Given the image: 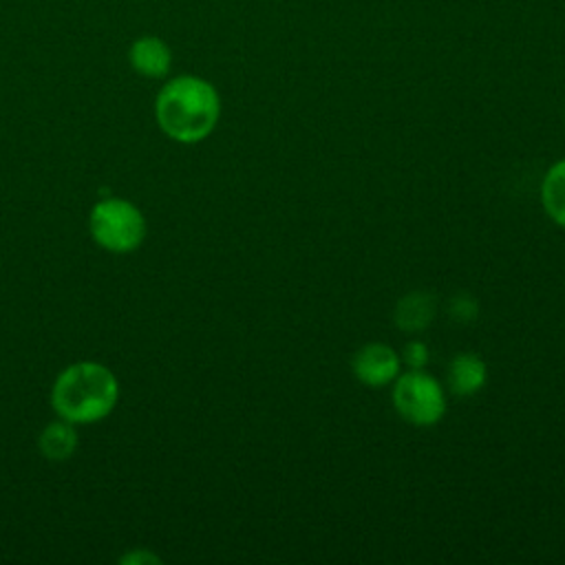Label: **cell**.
Listing matches in <instances>:
<instances>
[{
  "label": "cell",
  "instance_id": "cell-1",
  "mask_svg": "<svg viewBox=\"0 0 565 565\" xmlns=\"http://www.w3.org/2000/svg\"><path fill=\"white\" fill-rule=\"evenodd\" d=\"M221 115L216 88L196 75H179L161 86L154 99V119L174 141L196 143L205 139Z\"/></svg>",
  "mask_w": 565,
  "mask_h": 565
},
{
  "label": "cell",
  "instance_id": "cell-2",
  "mask_svg": "<svg viewBox=\"0 0 565 565\" xmlns=\"http://www.w3.org/2000/svg\"><path fill=\"white\" fill-rule=\"evenodd\" d=\"M119 399L115 373L99 362H75L53 382L51 404L71 424H93L113 413Z\"/></svg>",
  "mask_w": 565,
  "mask_h": 565
},
{
  "label": "cell",
  "instance_id": "cell-3",
  "mask_svg": "<svg viewBox=\"0 0 565 565\" xmlns=\"http://www.w3.org/2000/svg\"><path fill=\"white\" fill-rule=\"evenodd\" d=\"M93 241L113 254L135 252L146 238V218L141 210L126 199H102L88 214Z\"/></svg>",
  "mask_w": 565,
  "mask_h": 565
},
{
  "label": "cell",
  "instance_id": "cell-4",
  "mask_svg": "<svg viewBox=\"0 0 565 565\" xmlns=\"http://www.w3.org/2000/svg\"><path fill=\"white\" fill-rule=\"evenodd\" d=\"M393 404L397 413L415 426H433L446 413L441 384L422 369H411L397 377L393 386Z\"/></svg>",
  "mask_w": 565,
  "mask_h": 565
},
{
  "label": "cell",
  "instance_id": "cell-5",
  "mask_svg": "<svg viewBox=\"0 0 565 565\" xmlns=\"http://www.w3.org/2000/svg\"><path fill=\"white\" fill-rule=\"evenodd\" d=\"M397 371H399L397 353L386 344L371 342L353 355V373L360 382L369 386L388 384L391 380L397 377Z\"/></svg>",
  "mask_w": 565,
  "mask_h": 565
},
{
  "label": "cell",
  "instance_id": "cell-6",
  "mask_svg": "<svg viewBox=\"0 0 565 565\" xmlns=\"http://www.w3.org/2000/svg\"><path fill=\"white\" fill-rule=\"evenodd\" d=\"M128 62L137 75L159 79L166 77L172 66V51L161 38L141 35L130 44Z\"/></svg>",
  "mask_w": 565,
  "mask_h": 565
},
{
  "label": "cell",
  "instance_id": "cell-7",
  "mask_svg": "<svg viewBox=\"0 0 565 565\" xmlns=\"http://www.w3.org/2000/svg\"><path fill=\"white\" fill-rule=\"evenodd\" d=\"M435 316V298L426 291L404 296L395 307V324L404 331H419L430 324Z\"/></svg>",
  "mask_w": 565,
  "mask_h": 565
},
{
  "label": "cell",
  "instance_id": "cell-8",
  "mask_svg": "<svg viewBox=\"0 0 565 565\" xmlns=\"http://www.w3.org/2000/svg\"><path fill=\"white\" fill-rule=\"evenodd\" d=\"M77 448V430L71 422L57 419L40 433V450L49 461H66Z\"/></svg>",
  "mask_w": 565,
  "mask_h": 565
},
{
  "label": "cell",
  "instance_id": "cell-9",
  "mask_svg": "<svg viewBox=\"0 0 565 565\" xmlns=\"http://www.w3.org/2000/svg\"><path fill=\"white\" fill-rule=\"evenodd\" d=\"M486 382V364L475 353H459L450 362V388L455 395H472Z\"/></svg>",
  "mask_w": 565,
  "mask_h": 565
},
{
  "label": "cell",
  "instance_id": "cell-10",
  "mask_svg": "<svg viewBox=\"0 0 565 565\" xmlns=\"http://www.w3.org/2000/svg\"><path fill=\"white\" fill-rule=\"evenodd\" d=\"M541 196L550 218H554L558 225L565 227V159L554 163L547 170L543 179Z\"/></svg>",
  "mask_w": 565,
  "mask_h": 565
},
{
  "label": "cell",
  "instance_id": "cell-11",
  "mask_svg": "<svg viewBox=\"0 0 565 565\" xmlns=\"http://www.w3.org/2000/svg\"><path fill=\"white\" fill-rule=\"evenodd\" d=\"M404 360L411 369H422L428 362V349L424 342H408L404 349Z\"/></svg>",
  "mask_w": 565,
  "mask_h": 565
},
{
  "label": "cell",
  "instance_id": "cell-12",
  "mask_svg": "<svg viewBox=\"0 0 565 565\" xmlns=\"http://www.w3.org/2000/svg\"><path fill=\"white\" fill-rule=\"evenodd\" d=\"M452 316L457 318V320H461V322H468V320H472L475 316H477V302L472 300V298H459V300H455L452 302Z\"/></svg>",
  "mask_w": 565,
  "mask_h": 565
}]
</instances>
